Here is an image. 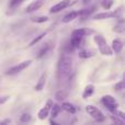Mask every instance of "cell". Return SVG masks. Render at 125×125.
I'll return each instance as SVG.
<instances>
[{
    "label": "cell",
    "mask_w": 125,
    "mask_h": 125,
    "mask_svg": "<svg viewBox=\"0 0 125 125\" xmlns=\"http://www.w3.org/2000/svg\"><path fill=\"white\" fill-rule=\"evenodd\" d=\"M67 97H68V91L67 90H58L55 93V98H56V100H58V101H62V100H65Z\"/></svg>",
    "instance_id": "obj_20"
},
{
    "label": "cell",
    "mask_w": 125,
    "mask_h": 125,
    "mask_svg": "<svg viewBox=\"0 0 125 125\" xmlns=\"http://www.w3.org/2000/svg\"><path fill=\"white\" fill-rule=\"evenodd\" d=\"M9 99L8 95H4V97H0V104L4 103V102H7V100Z\"/></svg>",
    "instance_id": "obj_32"
},
{
    "label": "cell",
    "mask_w": 125,
    "mask_h": 125,
    "mask_svg": "<svg viewBox=\"0 0 125 125\" xmlns=\"http://www.w3.org/2000/svg\"><path fill=\"white\" fill-rule=\"evenodd\" d=\"M110 117H111V120H112V121L114 122V123H117V124H123V123H124V120H122V119L120 120V119H119V116L115 117L114 115H111Z\"/></svg>",
    "instance_id": "obj_31"
},
{
    "label": "cell",
    "mask_w": 125,
    "mask_h": 125,
    "mask_svg": "<svg viewBox=\"0 0 125 125\" xmlns=\"http://www.w3.org/2000/svg\"><path fill=\"white\" fill-rule=\"evenodd\" d=\"M52 105H53V101L50 99L45 103V105H44L43 108H42L41 110L39 111V114H37V116H39V119L41 120V121L45 120L46 117L48 116V114H50V110H51V108H52Z\"/></svg>",
    "instance_id": "obj_6"
},
{
    "label": "cell",
    "mask_w": 125,
    "mask_h": 125,
    "mask_svg": "<svg viewBox=\"0 0 125 125\" xmlns=\"http://www.w3.org/2000/svg\"><path fill=\"white\" fill-rule=\"evenodd\" d=\"M77 17H79V11L78 10L71 11V12L67 13V14L62 18V22H64V23H69V22H71L73 20H75Z\"/></svg>",
    "instance_id": "obj_11"
},
{
    "label": "cell",
    "mask_w": 125,
    "mask_h": 125,
    "mask_svg": "<svg viewBox=\"0 0 125 125\" xmlns=\"http://www.w3.org/2000/svg\"><path fill=\"white\" fill-rule=\"evenodd\" d=\"M110 18H114V12L113 11H105V12H101L94 14L92 17L93 20H104V19H110Z\"/></svg>",
    "instance_id": "obj_10"
},
{
    "label": "cell",
    "mask_w": 125,
    "mask_h": 125,
    "mask_svg": "<svg viewBox=\"0 0 125 125\" xmlns=\"http://www.w3.org/2000/svg\"><path fill=\"white\" fill-rule=\"evenodd\" d=\"M31 21L34 22V23H45L48 21V17L45 15H42V17H32L31 18Z\"/></svg>",
    "instance_id": "obj_21"
},
{
    "label": "cell",
    "mask_w": 125,
    "mask_h": 125,
    "mask_svg": "<svg viewBox=\"0 0 125 125\" xmlns=\"http://www.w3.org/2000/svg\"><path fill=\"white\" fill-rule=\"evenodd\" d=\"M113 3H114V0H103V2H102V8H103L104 10H110L111 7L113 6Z\"/></svg>",
    "instance_id": "obj_24"
},
{
    "label": "cell",
    "mask_w": 125,
    "mask_h": 125,
    "mask_svg": "<svg viewBox=\"0 0 125 125\" xmlns=\"http://www.w3.org/2000/svg\"><path fill=\"white\" fill-rule=\"evenodd\" d=\"M9 123H11L10 120H3V121L0 122V124H9Z\"/></svg>",
    "instance_id": "obj_33"
},
{
    "label": "cell",
    "mask_w": 125,
    "mask_h": 125,
    "mask_svg": "<svg viewBox=\"0 0 125 125\" xmlns=\"http://www.w3.org/2000/svg\"><path fill=\"white\" fill-rule=\"evenodd\" d=\"M95 7L93 6V7H91V8H89V9H86V10H81V11H79V17L81 18V19H86V18H88V17H90L91 14L93 13V11L95 10Z\"/></svg>",
    "instance_id": "obj_18"
},
{
    "label": "cell",
    "mask_w": 125,
    "mask_h": 125,
    "mask_svg": "<svg viewBox=\"0 0 125 125\" xmlns=\"http://www.w3.org/2000/svg\"><path fill=\"white\" fill-rule=\"evenodd\" d=\"M125 30V23H124V20L122 18H120L119 21H117L116 25H114L113 28V32L115 33H123Z\"/></svg>",
    "instance_id": "obj_16"
},
{
    "label": "cell",
    "mask_w": 125,
    "mask_h": 125,
    "mask_svg": "<svg viewBox=\"0 0 125 125\" xmlns=\"http://www.w3.org/2000/svg\"><path fill=\"white\" fill-rule=\"evenodd\" d=\"M101 102L108 110L111 111V112H112L113 110H115V109L119 108V103H117V101L115 100V98L112 97V95H110V94L103 95L102 99H101Z\"/></svg>",
    "instance_id": "obj_5"
},
{
    "label": "cell",
    "mask_w": 125,
    "mask_h": 125,
    "mask_svg": "<svg viewBox=\"0 0 125 125\" xmlns=\"http://www.w3.org/2000/svg\"><path fill=\"white\" fill-rule=\"evenodd\" d=\"M46 34H47V33H46V32H44V33H42V34H40L39 36H37V37H35V39L33 40V41L31 42L30 44H29V46H33V45H35V44H37L40 41H41L42 39H43L44 36H46Z\"/></svg>",
    "instance_id": "obj_26"
},
{
    "label": "cell",
    "mask_w": 125,
    "mask_h": 125,
    "mask_svg": "<svg viewBox=\"0 0 125 125\" xmlns=\"http://www.w3.org/2000/svg\"><path fill=\"white\" fill-rule=\"evenodd\" d=\"M30 120H31V114H29V113H24V114H22L20 116V122H22V123L29 122Z\"/></svg>",
    "instance_id": "obj_27"
},
{
    "label": "cell",
    "mask_w": 125,
    "mask_h": 125,
    "mask_svg": "<svg viewBox=\"0 0 125 125\" xmlns=\"http://www.w3.org/2000/svg\"><path fill=\"white\" fill-rule=\"evenodd\" d=\"M61 110H62V108H61V105H59V104H54V103H53L52 108H51V110H50V113H51L52 119H56V117L58 116Z\"/></svg>",
    "instance_id": "obj_17"
},
{
    "label": "cell",
    "mask_w": 125,
    "mask_h": 125,
    "mask_svg": "<svg viewBox=\"0 0 125 125\" xmlns=\"http://www.w3.org/2000/svg\"><path fill=\"white\" fill-rule=\"evenodd\" d=\"M86 112L88 113L93 120H95V121H98V122H103L104 120H105L104 114L98 108H95L94 105H87Z\"/></svg>",
    "instance_id": "obj_3"
},
{
    "label": "cell",
    "mask_w": 125,
    "mask_h": 125,
    "mask_svg": "<svg viewBox=\"0 0 125 125\" xmlns=\"http://www.w3.org/2000/svg\"><path fill=\"white\" fill-rule=\"evenodd\" d=\"M82 1H83V3H84V4H88V3H90V2L92 1V0H82Z\"/></svg>",
    "instance_id": "obj_34"
},
{
    "label": "cell",
    "mask_w": 125,
    "mask_h": 125,
    "mask_svg": "<svg viewBox=\"0 0 125 125\" xmlns=\"http://www.w3.org/2000/svg\"><path fill=\"white\" fill-rule=\"evenodd\" d=\"M112 113L113 114H115L116 116H119V117H121L122 120H125V115H124V113L123 112H121V111H119L117 109H115V110H113L112 111Z\"/></svg>",
    "instance_id": "obj_29"
},
{
    "label": "cell",
    "mask_w": 125,
    "mask_h": 125,
    "mask_svg": "<svg viewBox=\"0 0 125 125\" xmlns=\"http://www.w3.org/2000/svg\"><path fill=\"white\" fill-rule=\"evenodd\" d=\"M46 78H47V75H46V73H44L43 75L40 77L39 81H37L36 86H35V90L36 91H41L43 90L44 86H45V82H46Z\"/></svg>",
    "instance_id": "obj_13"
},
{
    "label": "cell",
    "mask_w": 125,
    "mask_h": 125,
    "mask_svg": "<svg viewBox=\"0 0 125 125\" xmlns=\"http://www.w3.org/2000/svg\"><path fill=\"white\" fill-rule=\"evenodd\" d=\"M123 10H124V7L123 6H120L116 10L113 11V12H114V18H115V19H120V18H122L123 12H124Z\"/></svg>",
    "instance_id": "obj_25"
},
{
    "label": "cell",
    "mask_w": 125,
    "mask_h": 125,
    "mask_svg": "<svg viewBox=\"0 0 125 125\" xmlns=\"http://www.w3.org/2000/svg\"><path fill=\"white\" fill-rule=\"evenodd\" d=\"M61 108L64 111H66V112L70 113V114H75L76 111H77V110H76V108H75V105H73V104L69 103V102H62Z\"/></svg>",
    "instance_id": "obj_15"
},
{
    "label": "cell",
    "mask_w": 125,
    "mask_h": 125,
    "mask_svg": "<svg viewBox=\"0 0 125 125\" xmlns=\"http://www.w3.org/2000/svg\"><path fill=\"white\" fill-rule=\"evenodd\" d=\"M93 56V52L89 50H82L81 52L79 53V57L80 58H83V59H87V58H90V57Z\"/></svg>",
    "instance_id": "obj_22"
},
{
    "label": "cell",
    "mask_w": 125,
    "mask_h": 125,
    "mask_svg": "<svg viewBox=\"0 0 125 125\" xmlns=\"http://www.w3.org/2000/svg\"><path fill=\"white\" fill-rule=\"evenodd\" d=\"M48 51H50V46H48V45H44L43 48H42V50L39 52V54L36 55V57H37V58H42V57H44L46 54H47Z\"/></svg>",
    "instance_id": "obj_23"
},
{
    "label": "cell",
    "mask_w": 125,
    "mask_h": 125,
    "mask_svg": "<svg viewBox=\"0 0 125 125\" xmlns=\"http://www.w3.org/2000/svg\"><path fill=\"white\" fill-rule=\"evenodd\" d=\"M71 4V0H62L61 2L58 3L54 4L52 8L50 9V13H56V12H59V11L64 10L66 9L67 7H69Z\"/></svg>",
    "instance_id": "obj_7"
},
{
    "label": "cell",
    "mask_w": 125,
    "mask_h": 125,
    "mask_svg": "<svg viewBox=\"0 0 125 125\" xmlns=\"http://www.w3.org/2000/svg\"><path fill=\"white\" fill-rule=\"evenodd\" d=\"M24 1H25V0H10V7H17Z\"/></svg>",
    "instance_id": "obj_30"
},
{
    "label": "cell",
    "mask_w": 125,
    "mask_h": 125,
    "mask_svg": "<svg viewBox=\"0 0 125 125\" xmlns=\"http://www.w3.org/2000/svg\"><path fill=\"white\" fill-rule=\"evenodd\" d=\"M112 51L114 53H116V54H120V53L122 52V50H123V43H122V41H120V40H113L112 42Z\"/></svg>",
    "instance_id": "obj_12"
},
{
    "label": "cell",
    "mask_w": 125,
    "mask_h": 125,
    "mask_svg": "<svg viewBox=\"0 0 125 125\" xmlns=\"http://www.w3.org/2000/svg\"><path fill=\"white\" fill-rule=\"evenodd\" d=\"M124 87H125L124 81L123 80H121V81H119L116 84H115L114 89H115V91H122V90H124Z\"/></svg>",
    "instance_id": "obj_28"
},
{
    "label": "cell",
    "mask_w": 125,
    "mask_h": 125,
    "mask_svg": "<svg viewBox=\"0 0 125 125\" xmlns=\"http://www.w3.org/2000/svg\"><path fill=\"white\" fill-rule=\"evenodd\" d=\"M45 1H46V0H35V1L31 2V3L26 7L25 12L29 13V12H34V11H37L42 6H43Z\"/></svg>",
    "instance_id": "obj_9"
},
{
    "label": "cell",
    "mask_w": 125,
    "mask_h": 125,
    "mask_svg": "<svg viewBox=\"0 0 125 125\" xmlns=\"http://www.w3.org/2000/svg\"><path fill=\"white\" fill-rule=\"evenodd\" d=\"M73 69V59L68 54H62L58 61V75L61 77H68Z\"/></svg>",
    "instance_id": "obj_1"
},
{
    "label": "cell",
    "mask_w": 125,
    "mask_h": 125,
    "mask_svg": "<svg viewBox=\"0 0 125 125\" xmlns=\"http://www.w3.org/2000/svg\"><path fill=\"white\" fill-rule=\"evenodd\" d=\"M32 64V61H25V62H20V64L15 65V66L11 67V68H9L8 70L6 71V75L8 76H14V75H18V73H20L21 71H23L24 69H26L30 65Z\"/></svg>",
    "instance_id": "obj_4"
},
{
    "label": "cell",
    "mask_w": 125,
    "mask_h": 125,
    "mask_svg": "<svg viewBox=\"0 0 125 125\" xmlns=\"http://www.w3.org/2000/svg\"><path fill=\"white\" fill-rule=\"evenodd\" d=\"M82 37H78V36H71L70 39V48L71 50H75V48H78L81 43Z\"/></svg>",
    "instance_id": "obj_19"
},
{
    "label": "cell",
    "mask_w": 125,
    "mask_h": 125,
    "mask_svg": "<svg viewBox=\"0 0 125 125\" xmlns=\"http://www.w3.org/2000/svg\"><path fill=\"white\" fill-rule=\"evenodd\" d=\"M93 93H94V86H93V84H88V86H86V88H84V90H83L82 98H83V99H88Z\"/></svg>",
    "instance_id": "obj_14"
},
{
    "label": "cell",
    "mask_w": 125,
    "mask_h": 125,
    "mask_svg": "<svg viewBox=\"0 0 125 125\" xmlns=\"http://www.w3.org/2000/svg\"><path fill=\"white\" fill-rule=\"evenodd\" d=\"M93 41H94V43L98 45L99 52L101 53L102 55L111 56V55L113 54V51H112V48H111V46H109L108 42L105 41V39H104L101 34H95L94 37H93Z\"/></svg>",
    "instance_id": "obj_2"
},
{
    "label": "cell",
    "mask_w": 125,
    "mask_h": 125,
    "mask_svg": "<svg viewBox=\"0 0 125 125\" xmlns=\"http://www.w3.org/2000/svg\"><path fill=\"white\" fill-rule=\"evenodd\" d=\"M94 30L92 29H88V28H81V29H77L73 32L71 36H78V37H84V36H88V35L91 34H94Z\"/></svg>",
    "instance_id": "obj_8"
}]
</instances>
